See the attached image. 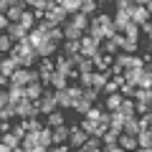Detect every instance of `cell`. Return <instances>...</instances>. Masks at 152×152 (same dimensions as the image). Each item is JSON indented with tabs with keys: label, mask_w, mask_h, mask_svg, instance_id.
Returning a JSON list of instances; mask_svg holds the SVG:
<instances>
[{
	"label": "cell",
	"mask_w": 152,
	"mask_h": 152,
	"mask_svg": "<svg viewBox=\"0 0 152 152\" xmlns=\"http://www.w3.org/2000/svg\"><path fill=\"white\" fill-rule=\"evenodd\" d=\"M117 142H119L122 150H137V137L134 134H124V132H119Z\"/></svg>",
	"instance_id": "7402d4cb"
},
{
	"label": "cell",
	"mask_w": 152,
	"mask_h": 152,
	"mask_svg": "<svg viewBox=\"0 0 152 152\" xmlns=\"http://www.w3.org/2000/svg\"><path fill=\"white\" fill-rule=\"evenodd\" d=\"M20 150H28V152H43L46 147L38 142V132H26L20 140Z\"/></svg>",
	"instance_id": "277c9868"
},
{
	"label": "cell",
	"mask_w": 152,
	"mask_h": 152,
	"mask_svg": "<svg viewBox=\"0 0 152 152\" xmlns=\"http://www.w3.org/2000/svg\"><path fill=\"white\" fill-rule=\"evenodd\" d=\"M5 33L10 36V41H13V43H23V41H28V31L20 26V23H10Z\"/></svg>",
	"instance_id": "9c48e42d"
},
{
	"label": "cell",
	"mask_w": 152,
	"mask_h": 152,
	"mask_svg": "<svg viewBox=\"0 0 152 152\" xmlns=\"http://www.w3.org/2000/svg\"><path fill=\"white\" fill-rule=\"evenodd\" d=\"M46 0H26V5H33V8H43Z\"/></svg>",
	"instance_id": "94428289"
},
{
	"label": "cell",
	"mask_w": 152,
	"mask_h": 152,
	"mask_svg": "<svg viewBox=\"0 0 152 152\" xmlns=\"http://www.w3.org/2000/svg\"><path fill=\"white\" fill-rule=\"evenodd\" d=\"M81 96L86 99V102H91V104H94L99 96H102V91H99V89H94V86H86V89L81 91Z\"/></svg>",
	"instance_id": "b9f144b4"
},
{
	"label": "cell",
	"mask_w": 152,
	"mask_h": 152,
	"mask_svg": "<svg viewBox=\"0 0 152 152\" xmlns=\"http://www.w3.org/2000/svg\"><path fill=\"white\" fill-rule=\"evenodd\" d=\"M137 147L145 150V152L152 147V132L150 129H140V132H137Z\"/></svg>",
	"instance_id": "d6986e66"
},
{
	"label": "cell",
	"mask_w": 152,
	"mask_h": 152,
	"mask_svg": "<svg viewBox=\"0 0 152 152\" xmlns=\"http://www.w3.org/2000/svg\"><path fill=\"white\" fill-rule=\"evenodd\" d=\"M122 36H124V38H129V41H140V26L129 20L124 28H122Z\"/></svg>",
	"instance_id": "4dcf8cb0"
},
{
	"label": "cell",
	"mask_w": 152,
	"mask_h": 152,
	"mask_svg": "<svg viewBox=\"0 0 152 152\" xmlns=\"http://www.w3.org/2000/svg\"><path fill=\"white\" fill-rule=\"evenodd\" d=\"M140 28H142V33L150 38V33H152V23H150V20H145V23H140Z\"/></svg>",
	"instance_id": "680465c9"
},
{
	"label": "cell",
	"mask_w": 152,
	"mask_h": 152,
	"mask_svg": "<svg viewBox=\"0 0 152 152\" xmlns=\"http://www.w3.org/2000/svg\"><path fill=\"white\" fill-rule=\"evenodd\" d=\"M132 3H134V0H132Z\"/></svg>",
	"instance_id": "03108f58"
},
{
	"label": "cell",
	"mask_w": 152,
	"mask_h": 152,
	"mask_svg": "<svg viewBox=\"0 0 152 152\" xmlns=\"http://www.w3.org/2000/svg\"><path fill=\"white\" fill-rule=\"evenodd\" d=\"M53 102L58 109H71V104H74V99H71L69 89H53Z\"/></svg>",
	"instance_id": "30bf717a"
},
{
	"label": "cell",
	"mask_w": 152,
	"mask_h": 152,
	"mask_svg": "<svg viewBox=\"0 0 152 152\" xmlns=\"http://www.w3.org/2000/svg\"><path fill=\"white\" fill-rule=\"evenodd\" d=\"M134 3H137V5H145V8H150V3H152V0H134Z\"/></svg>",
	"instance_id": "be15d7a7"
},
{
	"label": "cell",
	"mask_w": 152,
	"mask_h": 152,
	"mask_svg": "<svg viewBox=\"0 0 152 152\" xmlns=\"http://www.w3.org/2000/svg\"><path fill=\"white\" fill-rule=\"evenodd\" d=\"M122 132H124V134H134V137H137V132H140V124H137V114H132V117H124Z\"/></svg>",
	"instance_id": "44dd1931"
},
{
	"label": "cell",
	"mask_w": 152,
	"mask_h": 152,
	"mask_svg": "<svg viewBox=\"0 0 152 152\" xmlns=\"http://www.w3.org/2000/svg\"><path fill=\"white\" fill-rule=\"evenodd\" d=\"M102 112H104V104H102V107H94V104H91V107H89V112L84 114V117H86V119H94V122H99Z\"/></svg>",
	"instance_id": "f6af8a7d"
},
{
	"label": "cell",
	"mask_w": 152,
	"mask_h": 152,
	"mask_svg": "<svg viewBox=\"0 0 152 152\" xmlns=\"http://www.w3.org/2000/svg\"><path fill=\"white\" fill-rule=\"evenodd\" d=\"M48 41H53V43H64V28H61V26H56V28H51V31H48Z\"/></svg>",
	"instance_id": "60d3db41"
},
{
	"label": "cell",
	"mask_w": 152,
	"mask_h": 152,
	"mask_svg": "<svg viewBox=\"0 0 152 152\" xmlns=\"http://www.w3.org/2000/svg\"><path fill=\"white\" fill-rule=\"evenodd\" d=\"M8 8H10V0H0V13H8Z\"/></svg>",
	"instance_id": "6125c7cd"
},
{
	"label": "cell",
	"mask_w": 152,
	"mask_h": 152,
	"mask_svg": "<svg viewBox=\"0 0 152 152\" xmlns=\"http://www.w3.org/2000/svg\"><path fill=\"white\" fill-rule=\"evenodd\" d=\"M48 84L53 89H66L69 86V76H64V74H58V71H53V74L48 76Z\"/></svg>",
	"instance_id": "603a6c76"
},
{
	"label": "cell",
	"mask_w": 152,
	"mask_h": 152,
	"mask_svg": "<svg viewBox=\"0 0 152 152\" xmlns=\"http://www.w3.org/2000/svg\"><path fill=\"white\" fill-rule=\"evenodd\" d=\"M94 3H96V5H99V10H102V8H104V5H107L109 0H94Z\"/></svg>",
	"instance_id": "e7e4bbea"
},
{
	"label": "cell",
	"mask_w": 152,
	"mask_h": 152,
	"mask_svg": "<svg viewBox=\"0 0 152 152\" xmlns=\"http://www.w3.org/2000/svg\"><path fill=\"white\" fill-rule=\"evenodd\" d=\"M51 129H53V132H51V134H53V142H58V145H61V142L69 140V129H71V127H66V122H64V124H58V127H51Z\"/></svg>",
	"instance_id": "f1b7e54d"
},
{
	"label": "cell",
	"mask_w": 152,
	"mask_h": 152,
	"mask_svg": "<svg viewBox=\"0 0 152 152\" xmlns=\"http://www.w3.org/2000/svg\"><path fill=\"white\" fill-rule=\"evenodd\" d=\"M132 99H134V102H152V91H150V89L137 86V89H134V96H132Z\"/></svg>",
	"instance_id": "ab89813d"
},
{
	"label": "cell",
	"mask_w": 152,
	"mask_h": 152,
	"mask_svg": "<svg viewBox=\"0 0 152 152\" xmlns=\"http://www.w3.org/2000/svg\"><path fill=\"white\" fill-rule=\"evenodd\" d=\"M8 26H10L8 15H5V13H0V33H5V31H8Z\"/></svg>",
	"instance_id": "9f6ffc18"
},
{
	"label": "cell",
	"mask_w": 152,
	"mask_h": 152,
	"mask_svg": "<svg viewBox=\"0 0 152 152\" xmlns=\"http://www.w3.org/2000/svg\"><path fill=\"white\" fill-rule=\"evenodd\" d=\"M10 132L18 137V140H23V134H26L28 129H26V124H23V119H20V122H15V124H10Z\"/></svg>",
	"instance_id": "7dc6e473"
},
{
	"label": "cell",
	"mask_w": 152,
	"mask_h": 152,
	"mask_svg": "<svg viewBox=\"0 0 152 152\" xmlns=\"http://www.w3.org/2000/svg\"><path fill=\"white\" fill-rule=\"evenodd\" d=\"M122 76H124V81H127V84H132V86H140L142 69H124V71H122Z\"/></svg>",
	"instance_id": "4316f807"
},
{
	"label": "cell",
	"mask_w": 152,
	"mask_h": 152,
	"mask_svg": "<svg viewBox=\"0 0 152 152\" xmlns=\"http://www.w3.org/2000/svg\"><path fill=\"white\" fill-rule=\"evenodd\" d=\"M15 117H20V119H31V117H41V112H38L36 102H31V99H20V102L15 104Z\"/></svg>",
	"instance_id": "7a4b0ae2"
},
{
	"label": "cell",
	"mask_w": 152,
	"mask_h": 152,
	"mask_svg": "<svg viewBox=\"0 0 152 152\" xmlns=\"http://www.w3.org/2000/svg\"><path fill=\"white\" fill-rule=\"evenodd\" d=\"M96 10H99V5L94 3V0H81V13H86V15H94Z\"/></svg>",
	"instance_id": "ee69618b"
},
{
	"label": "cell",
	"mask_w": 152,
	"mask_h": 152,
	"mask_svg": "<svg viewBox=\"0 0 152 152\" xmlns=\"http://www.w3.org/2000/svg\"><path fill=\"white\" fill-rule=\"evenodd\" d=\"M114 91H119V84L114 81V79H109L107 84H104V89H102V94L107 96V94H114Z\"/></svg>",
	"instance_id": "f907efd6"
},
{
	"label": "cell",
	"mask_w": 152,
	"mask_h": 152,
	"mask_svg": "<svg viewBox=\"0 0 152 152\" xmlns=\"http://www.w3.org/2000/svg\"><path fill=\"white\" fill-rule=\"evenodd\" d=\"M81 129L86 132V134H94V129H96V122H94V119H86V117H84V122H81Z\"/></svg>",
	"instance_id": "816d5d0a"
},
{
	"label": "cell",
	"mask_w": 152,
	"mask_h": 152,
	"mask_svg": "<svg viewBox=\"0 0 152 152\" xmlns=\"http://www.w3.org/2000/svg\"><path fill=\"white\" fill-rule=\"evenodd\" d=\"M46 119H48V122H46V124H48V127H58V124H64V109H53V112H51V114H46Z\"/></svg>",
	"instance_id": "d6a6232c"
},
{
	"label": "cell",
	"mask_w": 152,
	"mask_h": 152,
	"mask_svg": "<svg viewBox=\"0 0 152 152\" xmlns=\"http://www.w3.org/2000/svg\"><path fill=\"white\" fill-rule=\"evenodd\" d=\"M150 112V102H134V114H145Z\"/></svg>",
	"instance_id": "db71d44e"
},
{
	"label": "cell",
	"mask_w": 152,
	"mask_h": 152,
	"mask_svg": "<svg viewBox=\"0 0 152 152\" xmlns=\"http://www.w3.org/2000/svg\"><path fill=\"white\" fill-rule=\"evenodd\" d=\"M8 94H10V102H20V99H26V86H20V84H8Z\"/></svg>",
	"instance_id": "83f0119b"
},
{
	"label": "cell",
	"mask_w": 152,
	"mask_h": 152,
	"mask_svg": "<svg viewBox=\"0 0 152 152\" xmlns=\"http://www.w3.org/2000/svg\"><path fill=\"white\" fill-rule=\"evenodd\" d=\"M127 13H129V20H132V23H137V26H140V23H145V20H150V8L137 5V3H132Z\"/></svg>",
	"instance_id": "8992f818"
},
{
	"label": "cell",
	"mask_w": 152,
	"mask_h": 152,
	"mask_svg": "<svg viewBox=\"0 0 152 152\" xmlns=\"http://www.w3.org/2000/svg\"><path fill=\"white\" fill-rule=\"evenodd\" d=\"M5 104H10V94H8V89H0V109Z\"/></svg>",
	"instance_id": "11a10c76"
},
{
	"label": "cell",
	"mask_w": 152,
	"mask_h": 152,
	"mask_svg": "<svg viewBox=\"0 0 152 152\" xmlns=\"http://www.w3.org/2000/svg\"><path fill=\"white\" fill-rule=\"evenodd\" d=\"M18 66H20V64H18V58H15V56H10V53H8L5 58H0V74H5V76H10L13 71L18 69Z\"/></svg>",
	"instance_id": "4fadbf2b"
},
{
	"label": "cell",
	"mask_w": 152,
	"mask_h": 152,
	"mask_svg": "<svg viewBox=\"0 0 152 152\" xmlns=\"http://www.w3.org/2000/svg\"><path fill=\"white\" fill-rule=\"evenodd\" d=\"M10 81H13V84H20V86H26V84H28V69L18 66V69L10 74Z\"/></svg>",
	"instance_id": "1f68e13d"
},
{
	"label": "cell",
	"mask_w": 152,
	"mask_h": 152,
	"mask_svg": "<svg viewBox=\"0 0 152 152\" xmlns=\"http://www.w3.org/2000/svg\"><path fill=\"white\" fill-rule=\"evenodd\" d=\"M61 28H64V41H79V38L84 36V33L79 31V28H76V26H74L71 20H66V23H64Z\"/></svg>",
	"instance_id": "9a60e30c"
},
{
	"label": "cell",
	"mask_w": 152,
	"mask_h": 152,
	"mask_svg": "<svg viewBox=\"0 0 152 152\" xmlns=\"http://www.w3.org/2000/svg\"><path fill=\"white\" fill-rule=\"evenodd\" d=\"M10 48H13L10 36L8 33H0V53H10Z\"/></svg>",
	"instance_id": "7bdbcfd3"
},
{
	"label": "cell",
	"mask_w": 152,
	"mask_h": 152,
	"mask_svg": "<svg viewBox=\"0 0 152 152\" xmlns=\"http://www.w3.org/2000/svg\"><path fill=\"white\" fill-rule=\"evenodd\" d=\"M137 43H140V41H129V38L122 36V41H119V51H124V53H134V51H137Z\"/></svg>",
	"instance_id": "74e56055"
},
{
	"label": "cell",
	"mask_w": 152,
	"mask_h": 152,
	"mask_svg": "<svg viewBox=\"0 0 152 152\" xmlns=\"http://www.w3.org/2000/svg\"><path fill=\"white\" fill-rule=\"evenodd\" d=\"M117 3V10H129V5H132V0H114Z\"/></svg>",
	"instance_id": "6f0895ef"
},
{
	"label": "cell",
	"mask_w": 152,
	"mask_h": 152,
	"mask_svg": "<svg viewBox=\"0 0 152 152\" xmlns=\"http://www.w3.org/2000/svg\"><path fill=\"white\" fill-rule=\"evenodd\" d=\"M76 84H79L81 89L91 86V74H79V79H76Z\"/></svg>",
	"instance_id": "f5cc1de1"
},
{
	"label": "cell",
	"mask_w": 152,
	"mask_h": 152,
	"mask_svg": "<svg viewBox=\"0 0 152 152\" xmlns=\"http://www.w3.org/2000/svg\"><path fill=\"white\" fill-rule=\"evenodd\" d=\"M0 140H3V142L8 145V150H13V152H20V140H18V137L13 134V132H3V134H0Z\"/></svg>",
	"instance_id": "d4e9b609"
},
{
	"label": "cell",
	"mask_w": 152,
	"mask_h": 152,
	"mask_svg": "<svg viewBox=\"0 0 152 152\" xmlns=\"http://www.w3.org/2000/svg\"><path fill=\"white\" fill-rule=\"evenodd\" d=\"M86 137L89 134L81 129V127H71V129H69V140H66V142H69V147H74V150H81V145L86 142Z\"/></svg>",
	"instance_id": "52a82bcc"
},
{
	"label": "cell",
	"mask_w": 152,
	"mask_h": 152,
	"mask_svg": "<svg viewBox=\"0 0 152 152\" xmlns=\"http://www.w3.org/2000/svg\"><path fill=\"white\" fill-rule=\"evenodd\" d=\"M89 58H91V64H94V71H109V66H112L114 56H109V53H102V48H99L96 53H91Z\"/></svg>",
	"instance_id": "5b68a950"
},
{
	"label": "cell",
	"mask_w": 152,
	"mask_h": 152,
	"mask_svg": "<svg viewBox=\"0 0 152 152\" xmlns=\"http://www.w3.org/2000/svg\"><path fill=\"white\" fill-rule=\"evenodd\" d=\"M58 5L64 8L69 15H74V13H79L81 10V0H58Z\"/></svg>",
	"instance_id": "836d02e7"
},
{
	"label": "cell",
	"mask_w": 152,
	"mask_h": 152,
	"mask_svg": "<svg viewBox=\"0 0 152 152\" xmlns=\"http://www.w3.org/2000/svg\"><path fill=\"white\" fill-rule=\"evenodd\" d=\"M58 48H61L64 56H76L79 51H81V38H79V41H64Z\"/></svg>",
	"instance_id": "2e32d148"
},
{
	"label": "cell",
	"mask_w": 152,
	"mask_h": 152,
	"mask_svg": "<svg viewBox=\"0 0 152 152\" xmlns=\"http://www.w3.org/2000/svg\"><path fill=\"white\" fill-rule=\"evenodd\" d=\"M36 51H38V56H41V58H48V56H53L56 51H58V43H53V41H43Z\"/></svg>",
	"instance_id": "ffe728a7"
},
{
	"label": "cell",
	"mask_w": 152,
	"mask_h": 152,
	"mask_svg": "<svg viewBox=\"0 0 152 152\" xmlns=\"http://www.w3.org/2000/svg\"><path fill=\"white\" fill-rule=\"evenodd\" d=\"M18 23H20V26L26 28V31L36 28V18H33V10H28V8H26V10L20 13V20H18Z\"/></svg>",
	"instance_id": "e575fe53"
},
{
	"label": "cell",
	"mask_w": 152,
	"mask_h": 152,
	"mask_svg": "<svg viewBox=\"0 0 152 152\" xmlns=\"http://www.w3.org/2000/svg\"><path fill=\"white\" fill-rule=\"evenodd\" d=\"M89 107H91V102H86L84 96H81V99H76V102L71 104V109H74L76 114H86V112H89Z\"/></svg>",
	"instance_id": "f35d334b"
},
{
	"label": "cell",
	"mask_w": 152,
	"mask_h": 152,
	"mask_svg": "<svg viewBox=\"0 0 152 152\" xmlns=\"http://www.w3.org/2000/svg\"><path fill=\"white\" fill-rule=\"evenodd\" d=\"M81 150H89V152H96V150H102V140H99L96 134H89V137H86V142L81 145Z\"/></svg>",
	"instance_id": "d590c367"
},
{
	"label": "cell",
	"mask_w": 152,
	"mask_h": 152,
	"mask_svg": "<svg viewBox=\"0 0 152 152\" xmlns=\"http://www.w3.org/2000/svg\"><path fill=\"white\" fill-rule=\"evenodd\" d=\"M51 132H53V129H51L48 124H46V127H41V132H38V142H41V145H43L46 150H48V147L53 145V134H51Z\"/></svg>",
	"instance_id": "f546056e"
},
{
	"label": "cell",
	"mask_w": 152,
	"mask_h": 152,
	"mask_svg": "<svg viewBox=\"0 0 152 152\" xmlns=\"http://www.w3.org/2000/svg\"><path fill=\"white\" fill-rule=\"evenodd\" d=\"M8 84H10V76L0 74V89H8Z\"/></svg>",
	"instance_id": "91938a15"
},
{
	"label": "cell",
	"mask_w": 152,
	"mask_h": 152,
	"mask_svg": "<svg viewBox=\"0 0 152 152\" xmlns=\"http://www.w3.org/2000/svg\"><path fill=\"white\" fill-rule=\"evenodd\" d=\"M102 43H104V53H109V56H114V53H117V51H119V46L114 43L112 38H104Z\"/></svg>",
	"instance_id": "c3c4849f"
},
{
	"label": "cell",
	"mask_w": 152,
	"mask_h": 152,
	"mask_svg": "<svg viewBox=\"0 0 152 152\" xmlns=\"http://www.w3.org/2000/svg\"><path fill=\"white\" fill-rule=\"evenodd\" d=\"M112 23H114V31L122 33V28L129 23V13H127V10H117V15L112 18Z\"/></svg>",
	"instance_id": "484cf974"
},
{
	"label": "cell",
	"mask_w": 152,
	"mask_h": 152,
	"mask_svg": "<svg viewBox=\"0 0 152 152\" xmlns=\"http://www.w3.org/2000/svg\"><path fill=\"white\" fill-rule=\"evenodd\" d=\"M109 76H112L109 71H91V86L102 91V89H104V84L109 81Z\"/></svg>",
	"instance_id": "e0dca14e"
},
{
	"label": "cell",
	"mask_w": 152,
	"mask_h": 152,
	"mask_svg": "<svg viewBox=\"0 0 152 152\" xmlns=\"http://www.w3.org/2000/svg\"><path fill=\"white\" fill-rule=\"evenodd\" d=\"M102 48V43H99V41H94L91 36H81V51H79V53L81 56H91V53H96V51Z\"/></svg>",
	"instance_id": "8fae6325"
},
{
	"label": "cell",
	"mask_w": 152,
	"mask_h": 152,
	"mask_svg": "<svg viewBox=\"0 0 152 152\" xmlns=\"http://www.w3.org/2000/svg\"><path fill=\"white\" fill-rule=\"evenodd\" d=\"M119 112L124 114V117H132V114H134V99H127V96H122Z\"/></svg>",
	"instance_id": "8d00e7d4"
},
{
	"label": "cell",
	"mask_w": 152,
	"mask_h": 152,
	"mask_svg": "<svg viewBox=\"0 0 152 152\" xmlns=\"http://www.w3.org/2000/svg\"><path fill=\"white\" fill-rule=\"evenodd\" d=\"M96 20H99V28H102V36L104 38H109V36H114V23H112V15H107V13H96Z\"/></svg>",
	"instance_id": "7c38bea8"
},
{
	"label": "cell",
	"mask_w": 152,
	"mask_h": 152,
	"mask_svg": "<svg viewBox=\"0 0 152 152\" xmlns=\"http://www.w3.org/2000/svg\"><path fill=\"white\" fill-rule=\"evenodd\" d=\"M36 107H38V112H41V117H46V114H51L53 109H58L56 102H53V91H51V89H43L41 99L36 102Z\"/></svg>",
	"instance_id": "3957f363"
},
{
	"label": "cell",
	"mask_w": 152,
	"mask_h": 152,
	"mask_svg": "<svg viewBox=\"0 0 152 152\" xmlns=\"http://www.w3.org/2000/svg\"><path fill=\"white\" fill-rule=\"evenodd\" d=\"M41 94H43V84H41V81H31V84H26V99L38 102V99H41Z\"/></svg>",
	"instance_id": "5bb4252c"
},
{
	"label": "cell",
	"mask_w": 152,
	"mask_h": 152,
	"mask_svg": "<svg viewBox=\"0 0 152 152\" xmlns=\"http://www.w3.org/2000/svg\"><path fill=\"white\" fill-rule=\"evenodd\" d=\"M134 89L137 86H132V84H119V94H122V96H127V99H132V96H134Z\"/></svg>",
	"instance_id": "681fc988"
},
{
	"label": "cell",
	"mask_w": 152,
	"mask_h": 152,
	"mask_svg": "<svg viewBox=\"0 0 152 152\" xmlns=\"http://www.w3.org/2000/svg\"><path fill=\"white\" fill-rule=\"evenodd\" d=\"M69 58H71V64L76 66V71H79V74H91V71H94L91 58H86V56L76 53V56H69Z\"/></svg>",
	"instance_id": "ba28073f"
},
{
	"label": "cell",
	"mask_w": 152,
	"mask_h": 152,
	"mask_svg": "<svg viewBox=\"0 0 152 152\" xmlns=\"http://www.w3.org/2000/svg\"><path fill=\"white\" fill-rule=\"evenodd\" d=\"M10 56H15L18 64H20L23 69H31V66L38 64V58H41V56H38V51L33 48L31 43H26V41H23V43H13Z\"/></svg>",
	"instance_id": "6da1fadb"
},
{
	"label": "cell",
	"mask_w": 152,
	"mask_h": 152,
	"mask_svg": "<svg viewBox=\"0 0 152 152\" xmlns=\"http://www.w3.org/2000/svg\"><path fill=\"white\" fill-rule=\"evenodd\" d=\"M119 104H122V94H119V91L107 94V99H104V109H107V112H114V109H119Z\"/></svg>",
	"instance_id": "cb8c5ba5"
},
{
	"label": "cell",
	"mask_w": 152,
	"mask_h": 152,
	"mask_svg": "<svg viewBox=\"0 0 152 152\" xmlns=\"http://www.w3.org/2000/svg\"><path fill=\"white\" fill-rule=\"evenodd\" d=\"M69 20L74 23V26L79 28L81 33H86V28H89V15H86V13L79 10V13H74V15H69Z\"/></svg>",
	"instance_id": "ac0fdd59"
},
{
	"label": "cell",
	"mask_w": 152,
	"mask_h": 152,
	"mask_svg": "<svg viewBox=\"0 0 152 152\" xmlns=\"http://www.w3.org/2000/svg\"><path fill=\"white\" fill-rule=\"evenodd\" d=\"M137 124H140V129H150V124H152V114H150V112L140 114V117H137Z\"/></svg>",
	"instance_id": "bcb514c9"
}]
</instances>
